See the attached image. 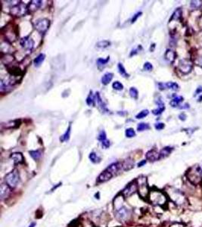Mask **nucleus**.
Instances as JSON below:
<instances>
[{
	"label": "nucleus",
	"mask_w": 202,
	"mask_h": 227,
	"mask_svg": "<svg viewBox=\"0 0 202 227\" xmlns=\"http://www.w3.org/2000/svg\"><path fill=\"white\" fill-rule=\"evenodd\" d=\"M188 179L193 185H198L202 181V169L201 167L196 165L189 169L186 174Z\"/></svg>",
	"instance_id": "1"
},
{
	"label": "nucleus",
	"mask_w": 202,
	"mask_h": 227,
	"mask_svg": "<svg viewBox=\"0 0 202 227\" xmlns=\"http://www.w3.org/2000/svg\"><path fill=\"white\" fill-rule=\"evenodd\" d=\"M5 181L6 184L8 185L11 188H15L18 184L20 181V176H19V172L17 169H15L8 174L5 177Z\"/></svg>",
	"instance_id": "2"
},
{
	"label": "nucleus",
	"mask_w": 202,
	"mask_h": 227,
	"mask_svg": "<svg viewBox=\"0 0 202 227\" xmlns=\"http://www.w3.org/2000/svg\"><path fill=\"white\" fill-rule=\"evenodd\" d=\"M137 188H138L139 193L141 197L145 198L148 195L149 188L147 185V179L145 176H141L137 179Z\"/></svg>",
	"instance_id": "3"
},
{
	"label": "nucleus",
	"mask_w": 202,
	"mask_h": 227,
	"mask_svg": "<svg viewBox=\"0 0 202 227\" xmlns=\"http://www.w3.org/2000/svg\"><path fill=\"white\" fill-rule=\"evenodd\" d=\"M28 12L27 10V6L24 5L23 2L17 3L15 6H12L10 10V12L12 15L17 17H21L25 15L27 12Z\"/></svg>",
	"instance_id": "4"
},
{
	"label": "nucleus",
	"mask_w": 202,
	"mask_h": 227,
	"mask_svg": "<svg viewBox=\"0 0 202 227\" xmlns=\"http://www.w3.org/2000/svg\"><path fill=\"white\" fill-rule=\"evenodd\" d=\"M193 67V63L191 60L187 58L182 59L179 61L178 64V70L182 74H188L191 72Z\"/></svg>",
	"instance_id": "5"
},
{
	"label": "nucleus",
	"mask_w": 202,
	"mask_h": 227,
	"mask_svg": "<svg viewBox=\"0 0 202 227\" xmlns=\"http://www.w3.org/2000/svg\"><path fill=\"white\" fill-rule=\"evenodd\" d=\"M150 199L154 204L162 205L167 202V198L163 193L159 191H154L150 194Z\"/></svg>",
	"instance_id": "6"
},
{
	"label": "nucleus",
	"mask_w": 202,
	"mask_h": 227,
	"mask_svg": "<svg viewBox=\"0 0 202 227\" xmlns=\"http://www.w3.org/2000/svg\"><path fill=\"white\" fill-rule=\"evenodd\" d=\"M50 26V21L49 20L46 18L40 19V20L37 21L36 24H35V28L38 32L41 33V34H44L47 31Z\"/></svg>",
	"instance_id": "7"
},
{
	"label": "nucleus",
	"mask_w": 202,
	"mask_h": 227,
	"mask_svg": "<svg viewBox=\"0 0 202 227\" xmlns=\"http://www.w3.org/2000/svg\"><path fill=\"white\" fill-rule=\"evenodd\" d=\"M129 215H130V211H129V210L126 208V207H123V206L116 210L115 216L117 219L119 221L126 220Z\"/></svg>",
	"instance_id": "8"
},
{
	"label": "nucleus",
	"mask_w": 202,
	"mask_h": 227,
	"mask_svg": "<svg viewBox=\"0 0 202 227\" xmlns=\"http://www.w3.org/2000/svg\"><path fill=\"white\" fill-rule=\"evenodd\" d=\"M11 80H1L0 83V91L2 93L8 92L13 89V84L11 83Z\"/></svg>",
	"instance_id": "9"
},
{
	"label": "nucleus",
	"mask_w": 202,
	"mask_h": 227,
	"mask_svg": "<svg viewBox=\"0 0 202 227\" xmlns=\"http://www.w3.org/2000/svg\"><path fill=\"white\" fill-rule=\"evenodd\" d=\"M21 45L25 49L31 51L34 46V41L30 38H29L28 36H27V37H24L21 40Z\"/></svg>",
	"instance_id": "10"
},
{
	"label": "nucleus",
	"mask_w": 202,
	"mask_h": 227,
	"mask_svg": "<svg viewBox=\"0 0 202 227\" xmlns=\"http://www.w3.org/2000/svg\"><path fill=\"white\" fill-rule=\"evenodd\" d=\"M158 86H159V89L161 90H165V89H169V90H179V85L177 84V83H174V82H168L167 83H159L158 84Z\"/></svg>",
	"instance_id": "11"
},
{
	"label": "nucleus",
	"mask_w": 202,
	"mask_h": 227,
	"mask_svg": "<svg viewBox=\"0 0 202 227\" xmlns=\"http://www.w3.org/2000/svg\"><path fill=\"white\" fill-rule=\"evenodd\" d=\"M137 184H135V183H132V184L129 185L127 187H126L123 189V195H124L125 197H130L133 194L135 193V192L137 190Z\"/></svg>",
	"instance_id": "12"
},
{
	"label": "nucleus",
	"mask_w": 202,
	"mask_h": 227,
	"mask_svg": "<svg viewBox=\"0 0 202 227\" xmlns=\"http://www.w3.org/2000/svg\"><path fill=\"white\" fill-rule=\"evenodd\" d=\"M42 6V2L39 0H33L27 6V10L29 12H34L39 9Z\"/></svg>",
	"instance_id": "13"
},
{
	"label": "nucleus",
	"mask_w": 202,
	"mask_h": 227,
	"mask_svg": "<svg viewBox=\"0 0 202 227\" xmlns=\"http://www.w3.org/2000/svg\"><path fill=\"white\" fill-rule=\"evenodd\" d=\"M112 176H113L112 174H111L109 171L105 170L99 176L97 182H98V183H104V182H107V181H108L109 179H111V178H112Z\"/></svg>",
	"instance_id": "14"
},
{
	"label": "nucleus",
	"mask_w": 202,
	"mask_h": 227,
	"mask_svg": "<svg viewBox=\"0 0 202 227\" xmlns=\"http://www.w3.org/2000/svg\"><path fill=\"white\" fill-rule=\"evenodd\" d=\"M146 158L150 161H156L161 159L160 158V152H158L155 150H151L146 153Z\"/></svg>",
	"instance_id": "15"
},
{
	"label": "nucleus",
	"mask_w": 202,
	"mask_h": 227,
	"mask_svg": "<svg viewBox=\"0 0 202 227\" xmlns=\"http://www.w3.org/2000/svg\"><path fill=\"white\" fill-rule=\"evenodd\" d=\"M10 190H11V188L8 185L2 184L1 187H0V197H1V199L3 200V199L6 198L9 195L10 192H11Z\"/></svg>",
	"instance_id": "16"
},
{
	"label": "nucleus",
	"mask_w": 202,
	"mask_h": 227,
	"mask_svg": "<svg viewBox=\"0 0 202 227\" xmlns=\"http://www.w3.org/2000/svg\"><path fill=\"white\" fill-rule=\"evenodd\" d=\"M10 158L12 159L14 163L15 164H19L23 163L24 161V156L20 152H15L12 153L10 156Z\"/></svg>",
	"instance_id": "17"
},
{
	"label": "nucleus",
	"mask_w": 202,
	"mask_h": 227,
	"mask_svg": "<svg viewBox=\"0 0 202 227\" xmlns=\"http://www.w3.org/2000/svg\"><path fill=\"white\" fill-rule=\"evenodd\" d=\"M121 167H122V164L119 163V162H116V163H113L111 164V165H109L106 170L109 171L111 174H112L113 175H114V174H115L116 173H117L118 171H119V170L121 168Z\"/></svg>",
	"instance_id": "18"
},
{
	"label": "nucleus",
	"mask_w": 202,
	"mask_h": 227,
	"mask_svg": "<svg viewBox=\"0 0 202 227\" xmlns=\"http://www.w3.org/2000/svg\"><path fill=\"white\" fill-rule=\"evenodd\" d=\"M164 58L168 62L170 63H173L177 58V54L176 52L171 49H168L164 54Z\"/></svg>",
	"instance_id": "19"
},
{
	"label": "nucleus",
	"mask_w": 202,
	"mask_h": 227,
	"mask_svg": "<svg viewBox=\"0 0 202 227\" xmlns=\"http://www.w3.org/2000/svg\"><path fill=\"white\" fill-rule=\"evenodd\" d=\"M21 124V120H13V121L8 122V123H5V124H2V127H4L6 129H15L18 127Z\"/></svg>",
	"instance_id": "20"
},
{
	"label": "nucleus",
	"mask_w": 202,
	"mask_h": 227,
	"mask_svg": "<svg viewBox=\"0 0 202 227\" xmlns=\"http://www.w3.org/2000/svg\"><path fill=\"white\" fill-rule=\"evenodd\" d=\"M8 72L10 73V74H11V76H15V77H17V76H21L22 75V71L21 70V68L17 67V66H13V67L8 70Z\"/></svg>",
	"instance_id": "21"
},
{
	"label": "nucleus",
	"mask_w": 202,
	"mask_h": 227,
	"mask_svg": "<svg viewBox=\"0 0 202 227\" xmlns=\"http://www.w3.org/2000/svg\"><path fill=\"white\" fill-rule=\"evenodd\" d=\"M113 77H114V74L112 73H106L102 78V84L108 85L112 80Z\"/></svg>",
	"instance_id": "22"
},
{
	"label": "nucleus",
	"mask_w": 202,
	"mask_h": 227,
	"mask_svg": "<svg viewBox=\"0 0 202 227\" xmlns=\"http://www.w3.org/2000/svg\"><path fill=\"white\" fill-rule=\"evenodd\" d=\"M134 166V162L130 159H127V160H124L122 164V167L124 170H129L132 169Z\"/></svg>",
	"instance_id": "23"
},
{
	"label": "nucleus",
	"mask_w": 202,
	"mask_h": 227,
	"mask_svg": "<svg viewBox=\"0 0 202 227\" xmlns=\"http://www.w3.org/2000/svg\"><path fill=\"white\" fill-rule=\"evenodd\" d=\"M173 150V148L171 147H165L163 148V149L160 151V158H164L166 157H168L170 153L172 152V151Z\"/></svg>",
	"instance_id": "24"
},
{
	"label": "nucleus",
	"mask_w": 202,
	"mask_h": 227,
	"mask_svg": "<svg viewBox=\"0 0 202 227\" xmlns=\"http://www.w3.org/2000/svg\"><path fill=\"white\" fill-rule=\"evenodd\" d=\"M158 106H159V107H158V108H157V109L153 110V111H152L153 114H154V115H159V114H161L162 112H163V111L165 110L164 104H163V103L162 102L161 100H159V102H158Z\"/></svg>",
	"instance_id": "25"
},
{
	"label": "nucleus",
	"mask_w": 202,
	"mask_h": 227,
	"mask_svg": "<svg viewBox=\"0 0 202 227\" xmlns=\"http://www.w3.org/2000/svg\"><path fill=\"white\" fill-rule=\"evenodd\" d=\"M183 99H184L183 97L177 96V97L174 98V99H172L171 101H170V104L172 106V107L176 108V107H177V106H179V104H180V103L182 102V101H183Z\"/></svg>",
	"instance_id": "26"
},
{
	"label": "nucleus",
	"mask_w": 202,
	"mask_h": 227,
	"mask_svg": "<svg viewBox=\"0 0 202 227\" xmlns=\"http://www.w3.org/2000/svg\"><path fill=\"white\" fill-rule=\"evenodd\" d=\"M182 9H181V8H177V9L174 12L173 15H172L171 18H170V21H173V20H176V21L179 20V19L182 17Z\"/></svg>",
	"instance_id": "27"
},
{
	"label": "nucleus",
	"mask_w": 202,
	"mask_h": 227,
	"mask_svg": "<svg viewBox=\"0 0 202 227\" xmlns=\"http://www.w3.org/2000/svg\"><path fill=\"white\" fill-rule=\"evenodd\" d=\"M95 97H96L97 99V103H98L99 106L101 108H102V110L103 111H108V109L107 108H106L105 104H104V103L103 102V101L102 100V99H101L100 97V95H99V92H96V95H95Z\"/></svg>",
	"instance_id": "28"
},
{
	"label": "nucleus",
	"mask_w": 202,
	"mask_h": 227,
	"mask_svg": "<svg viewBox=\"0 0 202 227\" xmlns=\"http://www.w3.org/2000/svg\"><path fill=\"white\" fill-rule=\"evenodd\" d=\"M45 58H46V55H45L44 54H43V53L39 54V55H38L36 58H35L34 65L36 66V67H39L42 63L43 62V61L45 60Z\"/></svg>",
	"instance_id": "29"
},
{
	"label": "nucleus",
	"mask_w": 202,
	"mask_h": 227,
	"mask_svg": "<svg viewBox=\"0 0 202 227\" xmlns=\"http://www.w3.org/2000/svg\"><path fill=\"white\" fill-rule=\"evenodd\" d=\"M71 126L70 125L67 128V131L64 132V135H62L61 136L60 138V140L61 142H66V141H68L70 139V136H71Z\"/></svg>",
	"instance_id": "30"
},
{
	"label": "nucleus",
	"mask_w": 202,
	"mask_h": 227,
	"mask_svg": "<svg viewBox=\"0 0 202 227\" xmlns=\"http://www.w3.org/2000/svg\"><path fill=\"white\" fill-rule=\"evenodd\" d=\"M111 43L108 40H102V41H99V43H96V47L99 49H105L110 46Z\"/></svg>",
	"instance_id": "31"
},
{
	"label": "nucleus",
	"mask_w": 202,
	"mask_h": 227,
	"mask_svg": "<svg viewBox=\"0 0 202 227\" xmlns=\"http://www.w3.org/2000/svg\"><path fill=\"white\" fill-rule=\"evenodd\" d=\"M117 67H118V71H119V73L121 74L122 76H123V77H128L129 74H127V72L126 71V70H125L123 64H122V63H119V64H118Z\"/></svg>",
	"instance_id": "32"
},
{
	"label": "nucleus",
	"mask_w": 202,
	"mask_h": 227,
	"mask_svg": "<svg viewBox=\"0 0 202 227\" xmlns=\"http://www.w3.org/2000/svg\"><path fill=\"white\" fill-rule=\"evenodd\" d=\"M29 154H30V156L36 160H39V159L42 156V152H41V151H39V150H36V151H30Z\"/></svg>",
	"instance_id": "33"
},
{
	"label": "nucleus",
	"mask_w": 202,
	"mask_h": 227,
	"mask_svg": "<svg viewBox=\"0 0 202 227\" xmlns=\"http://www.w3.org/2000/svg\"><path fill=\"white\" fill-rule=\"evenodd\" d=\"M89 158H90V160H91L93 163L97 164V163H99V162L101 161V158H99L98 155H97V154H95V152L90 153Z\"/></svg>",
	"instance_id": "34"
},
{
	"label": "nucleus",
	"mask_w": 202,
	"mask_h": 227,
	"mask_svg": "<svg viewBox=\"0 0 202 227\" xmlns=\"http://www.w3.org/2000/svg\"><path fill=\"white\" fill-rule=\"evenodd\" d=\"M150 128V126H149V124H148V123H139V125L137 126V130L139 131H144V130H149V129Z\"/></svg>",
	"instance_id": "35"
},
{
	"label": "nucleus",
	"mask_w": 202,
	"mask_h": 227,
	"mask_svg": "<svg viewBox=\"0 0 202 227\" xmlns=\"http://www.w3.org/2000/svg\"><path fill=\"white\" fill-rule=\"evenodd\" d=\"M94 102H95V97L93 96V92H90V95H89V96L86 99V104L90 106L93 105Z\"/></svg>",
	"instance_id": "36"
},
{
	"label": "nucleus",
	"mask_w": 202,
	"mask_h": 227,
	"mask_svg": "<svg viewBox=\"0 0 202 227\" xmlns=\"http://www.w3.org/2000/svg\"><path fill=\"white\" fill-rule=\"evenodd\" d=\"M130 95L132 98L136 99L137 98H138V95H139L138 90H137L135 87H132V88H130Z\"/></svg>",
	"instance_id": "37"
},
{
	"label": "nucleus",
	"mask_w": 202,
	"mask_h": 227,
	"mask_svg": "<svg viewBox=\"0 0 202 227\" xmlns=\"http://www.w3.org/2000/svg\"><path fill=\"white\" fill-rule=\"evenodd\" d=\"M202 6V1H191L190 3V6L191 8L197 9L199 8Z\"/></svg>",
	"instance_id": "38"
},
{
	"label": "nucleus",
	"mask_w": 202,
	"mask_h": 227,
	"mask_svg": "<svg viewBox=\"0 0 202 227\" xmlns=\"http://www.w3.org/2000/svg\"><path fill=\"white\" fill-rule=\"evenodd\" d=\"M149 111H148V110H143V111H142L141 112H139L138 114L135 116V118H137V119H142V118H145L147 115H149Z\"/></svg>",
	"instance_id": "39"
},
{
	"label": "nucleus",
	"mask_w": 202,
	"mask_h": 227,
	"mask_svg": "<svg viewBox=\"0 0 202 227\" xmlns=\"http://www.w3.org/2000/svg\"><path fill=\"white\" fill-rule=\"evenodd\" d=\"M125 134H126V136L127 138H132V137H134V136H135V130H134L133 128L126 129V132H125Z\"/></svg>",
	"instance_id": "40"
},
{
	"label": "nucleus",
	"mask_w": 202,
	"mask_h": 227,
	"mask_svg": "<svg viewBox=\"0 0 202 227\" xmlns=\"http://www.w3.org/2000/svg\"><path fill=\"white\" fill-rule=\"evenodd\" d=\"M112 86H113V89H114V90H118V91L122 90L123 89V84H122L121 83H120L119 81H115V82H114V83H113Z\"/></svg>",
	"instance_id": "41"
},
{
	"label": "nucleus",
	"mask_w": 202,
	"mask_h": 227,
	"mask_svg": "<svg viewBox=\"0 0 202 227\" xmlns=\"http://www.w3.org/2000/svg\"><path fill=\"white\" fill-rule=\"evenodd\" d=\"M110 59V57L108 56L107 58L106 59H104V58H99L98 60H97V64H98L99 67H100V66H104L106 64H107L108 62Z\"/></svg>",
	"instance_id": "42"
},
{
	"label": "nucleus",
	"mask_w": 202,
	"mask_h": 227,
	"mask_svg": "<svg viewBox=\"0 0 202 227\" xmlns=\"http://www.w3.org/2000/svg\"><path fill=\"white\" fill-rule=\"evenodd\" d=\"M98 139L99 141H100L101 142H103V141L106 140V139H107V136H106V132H104V130L101 131L100 133H99V135Z\"/></svg>",
	"instance_id": "43"
},
{
	"label": "nucleus",
	"mask_w": 202,
	"mask_h": 227,
	"mask_svg": "<svg viewBox=\"0 0 202 227\" xmlns=\"http://www.w3.org/2000/svg\"><path fill=\"white\" fill-rule=\"evenodd\" d=\"M144 70L146 71H152L153 66L150 62H145L144 64Z\"/></svg>",
	"instance_id": "44"
},
{
	"label": "nucleus",
	"mask_w": 202,
	"mask_h": 227,
	"mask_svg": "<svg viewBox=\"0 0 202 227\" xmlns=\"http://www.w3.org/2000/svg\"><path fill=\"white\" fill-rule=\"evenodd\" d=\"M101 143H102V147L104 148H108L110 147V146H111V143H110V141L108 139H106V140L103 141V142H102Z\"/></svg>",
	"instance_id": "45"
},
{
	"label": "nucleus",
	"mask_w": 202,
	"mask_h": 227,
	"mask_svg": "<svg viewBox=\"0 0 202 227\" xmlns=\"http://www.w3.org/2000/svg\"><path fill=\"white\" fill-rule=\"evenodd\" d=\"M154 127H155L156 130H163V129L164 128V123H156L155 125H154Z\"/></svg>",
	"instance_id": "46"
},
{
	"label": "nucleus",
	"mask_w": 202,
	"mask_h": 227,
	"mask_svg": "<svg viewBox=\"0 0 202 227\" xmlns=\"http://www.w3.org/2000/svg\"><path fill=\"white\" fill-rule=\"evenodd\" d=\"M141 15H142V12H138V13L135 14V15H134V16L133 17V18H132V20H131V23H134V22H135V21L137 20V18H138V17H139V16H140Z\"/></svg>",
	"instance_id": "47"
},
{
	"label": "nucleus",
	"mask_w": 202,
	"mask_h": 227,
	"mask_svg": "<svg viewBox=\"0 0 202 227\" xmlns=\"http://www.w3.org/2000/svg\"><path fill=\"white\" fill-rule=\"evenodd\" d=\"M195 62H196V64L199 66V67H201L202 68V55L201 56L198 57V58L196 59Z\"/></svg>",
	"instance_id": "48"
},
{
	"label": "nucleus",
	"mask_w": 202,
	"mask_h": 227,
	"mask_svg": "<svg viewBox=\"0 0 202 227\" xmlns=\"http://www.w3.org/2000/svg\"><path fill=\"white\" fill-rule=\"evenodd\" d=\"M186 118H187V117H186V114L185 113H182L179 115V119H180L181 120H183V121L186 120Z\"/></svg>",
	"instance_id": "49"
},
{
	"label": "nucleus",
	"mask_w": 202,
	"mask_h": 227,
	"mask_svg": "<svg viewBox=\"0 0 202 227\" xmlns=\"http://www.w3.org/2000/svg\"><path fill=\"white\" fill-rule=\"evenodd\" d=\"M202 92V87H198L195 91V95H198V94L201 93Z\"/></svg>",
	"instance_id": "50"
},
{
	"label": "nucleus",
	"mask_w": 202,
	"mask_h": 227,
	"mask_svg": "<svg viewBox=\"0 0 202 227\" xmlns=\"http://www.w3.org/2000/svg\"><path fill=\"white\" fill-rule=\"evenodd\" d=\"M145 164H146V160H142V161H141V162H140V163H139V164H138V167H142V166H143V165H145Z\"/></svg>",
	"instance_id": "51"
},
{
	"label": "nucleus",
	"mask_w": 202,
	"mask_h": 227,
	"mask_svg": "<svg viewBox=\"0 0 202 227\" xmlns=\"http://www.w3.org/2000/svg\"><path fill=\"white\" fill-rule=\"evenodd\" d=\"M35 226H36V223H32L30 225L29 227H34Z\"/></svg>",
	"instance_id": "52"
},
{
	"label": "nucleus",
	"mask_w": 202,
	"mask_h": 227,
	"mask_svg": "<svg viewBox=\"0 0 202 227\" xmlns=\"http://www.w3.org/2000/svg\"><path fill=\"white\" fill-rule=\"evenodd\" d=\"M201 38H202V34H201ZM201 41H202V40H201Z\"/></svg>",
	"instance_id": "53"
},
{
	"label": "nucleus",
	"mask_w": 202,
	"mask_h": 227,
	"mask_svg": "<svg viewBox=\"0 0 202 227\" xmlns=\"http://www.w3.org/2000/svg\"><path fill=\"white\" fill-rule=\"evenodd\" d=\"M201 167V169H202V167Z\"/></svg>",
	"instance_id": "54"
}]
</instances>
